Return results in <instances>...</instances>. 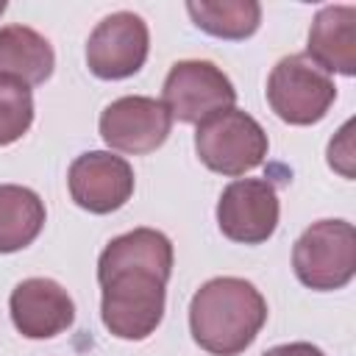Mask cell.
I'll list each match as a JSON object with an SVG mask.
<instances>
[{"label": "cell", "mask_w": 356, "mask_h": 356, "mask_svg": "<svg viewBox=\"0 0 356 356\" xmlns=\"http://www.w3.org/2000/svg\"><path fill=\"white\" fill-rule=\"evenodd\" d=\"M172 273V242L156 228L114 236L97 259L100 317L117 339H147L161 317Z\"/></svg>", "instance_id": "cell-1"}, {"label": "cell", "mask_w": 356, "mask_h": 356, "mask_svg": "<svg viewBox=\"0 0 356 356\" xmlns=\"http://www.w3.org/2000/svg\"><path fill=\"white\" fill-rule=\"evenodd\" d=\"M267 323L264 295L245 278L206 281L189 303L192 339L211 356H239Z\"/></svg>", "instance_id": "cell-2"}, {"label": "cell", "mask_w": 356, "mask_h": 356, "mask_svg": "<svg viewBox=\"0 0 356 356\" xmlns=\"http://www.w3.org/2000/svg\"><path fill=\"white\" fill-rule=\"evenodd\" d=\"M267 134L248 111L225 108L197 122L195 153L211 172L228 178L245 175L267 159Z\"/></svg>", "instance_id": "cell-3"}, {"label": "cell", "mask_w": 356, "mask_h": 356, "mask_svg": "<svg viewBox=\"0 0 356 356\" xmlns=\"http://www.w3.org/2000/svg\"><path fill=\"white\" fill-rule=\"evenodd\" d=\"M292 267L303 286L342 289L356 273V231L348 220L312 222L292 248Z\"/></svg>", "instance_id": "cell-4"}, {"label": "cell", "mask_w": 356, "mask_h": 356, "mask_svg": "<svg viewBox=\"0 0 356 356\" xmlns=\"http://www.w3.org/2000/svg\"><path fill=\"white\" fill-rule=\"evenodd\" d=\"M337 100V86L306 53L284 56L267 78V103L289 125L320 122Z\"/></svg>", "instance_id": "cell-5"}, {"label": "cell", "mask_w": 356, "mask_h": 356, "mask_svg": "<svg viewBox=\"0 0 356 356\" xmlns=\"http://www.w3.org/2000/svg\"><path fill=\"white\" fill-rule=\"evenodd\" d=\"M161 103L178 122H203L206 117L234 108L236 89L231 78L211 61H175L164 78Z\"/></svg>", "instance_id": "cell-6"}, {"label": "cell", "mask_w": 356, "mask_h": 356, "mask_svg": "<svg viewBox=\"0 0 356 356\" xmlns=\"http://www.w3.org/2000/svg\"><path fill=\"white\" fill-rule=\"evenodd\" d=\"M150 50L147 22L134 11H114L103 17L86 39V67L103 81L136 75Z\"/></svg>", "instance_id": "cell-7"}, {"label": "cell", "mask_w": 356, "mask_h": 356, "mask_svg": "<svg viewBox=\"0 0 356 356\" xmlns=\"http://www.w3.org/2000/svg\"><path fill=\"white\" fill-rule=\"evenodd\" d=\"M278 192L264 178H236L217 200V225L222 236L242 245H261L278 228Z\"/></svg>", "instance_id": "cell-8"}, {"label": "cell", "mask_w": 356, "mask_h": 356, "mask_svg": "<svg viewBox=\"0 0 356 356\" xmlns=\"http://www.w3.org/2000/svg\"><path fill=\"white\" fill-rule=\"evenodd\" d=\"M172 117L156 97L125 95L108 103L100 114V136L111 150L142 156L161 147L170 136Z\"/></svg>", "instance_id": "cell-9"}, {"label": "cell", "mask_w": 356, "mask_h": 356, "mask_svg": "<svg viewBox=\"0 0 356 356\" xmlns=\"http://www.w3.org/2000/svg\"><path fill=\"white\" fill-rule=\"evenodd\" d=\"M72 200L92 214H111L134 195V170L122 156L108 150L81 153L67 172Z\"/></svg>", "instance_id": "cell-10"}, {"label": "cell", "mask_w": 356, "mask_h": 356, "mask_svg": "<svg viewBox=\"0 0 356 356\" xmlns=\"http://www.w3.org/2000/svg\"><path fill=\"white\" fill-rule=\"evenodd\" d=\"M8 312L14 328L28 339H50L75 320L70 292L53 278H25L11 289Z\"/></svg>", "instance_id": "cell-11"}, {"label": "cell", "mask_w": 356, "mask_h": 356, "mask_svg": "<svg viewBox=\"0 0 356 356\" xmlns=\"http://www.w3.org/2000/svg\"><path fill=\"white\" fill-rule=\"evenodd\" d=\"M309 58L339 75H356V8L353 6H325L314 14L309 28Z\"/></svg>", "instance_id": "cell-12"}, {"label": "cell", "mask_w": 356, "mask_h": 356, "mask_svg": "<svg viewBox=\"0 0 356 356\" xmlns=\"http://www.w3.org/2000/svg\"><path fill=\"white\" fill-rule=\"evenodd\" d=\"M53 67L56 53L39 31L17 22L0 28V78L39 86L53 75Z\"/></svg>", "instance_id": "cell-13"}, {"label": "cell", "mask_w": 356, "mask_h": 356, "mask_svg": "<svg viewBox=\"0 0 356 356\" xmlns=\"http://www.w3.org/2000/svg\"><path fill=\"white\" fill-rule=\"evenodd\" d=\"M42 197L17 184H0V253L28 248L44 228Z\"/></svg>", "instance_id": "cell-14"}, {"label": "cell", "mask_w": 356, "mask_h": 356, "mask_svg": "<svg viewBox=\"0 0 356 356\" xmlns=\"http://www.w3.org/2000/svg\"><path fill=\"white\" fill-rule=\"evenodd\" d=\"M186 11L200 31L231 42L253 36L261 22V6L256 0H189Z\"/></svg>", "instance_id": "cell-15"}, {"label": "cell", "mask_w": 356, "mask_h": 356, "mask_svg": "<svg viewBox=\"0 0 356 356\" xmlns=\"http://www.w3.org/2000/svg\"><path fill=\"white\" fill-rule=\"evenodd\" d=\"M33 122V95L31 86L0 78V147L22 139Z\"/></svg>", "instance_id": "cell-16"}, {"label": "cell", "mask_w": 356, "mask_h": 356, "mask_svg": "<svg viewBox=\"0 0 356 356\" xmlns=\"http://www.w3.org/2000/svg\"><path fill=\"white\" fill-rule=\"evenodd\" d=\"M353 120H348L328 145V164L342 175L353 178Z\"/></svg>", "instance_id": "cell-17"}, {"label": "cell", "mask_w": 356, "mask_h": 356, "mask_svg": "<svg viewBox=\"0 0 356 356\" xmlns=\"http://www.w3.org/2000/svg\"><path fill=\"white\" fill-rule=\"evenodd\" d=\"M261 356H325V353L312 342H286V345H275L264 350Z\"/></svg>", "instance_id": "cell-18"}, {"label": "cell", "mask_w": 356, "mask_h": 356, "mask_svg": "<svg viewBox=\"0 0 356 356\" xmlns=\"http://www.w3.org/2000/svg\"><path fill=\"white\" fill-rule=\"evenodd\" d=\"M3 11H6V0H0V14H3Z\"/></svg>", "instance_id": "cell-19"}]
</instances>
